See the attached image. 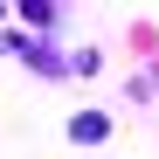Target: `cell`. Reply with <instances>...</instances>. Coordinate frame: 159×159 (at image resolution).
<instances>
[{"label":"cell","instance_id":"obj_1","mask_svg":"<svg viewBox=\"0 0 159 159\" xmlns=\"http://www.w3.org/2000/svg\"><path fill=\"white\" fill-rule=\"evenodd\" d=\"M104 131H111V125H104V111H83V118H69V139H76V145H97Z\"/></svg>","mask_w":159,"mask_h":159}]
</instances>
